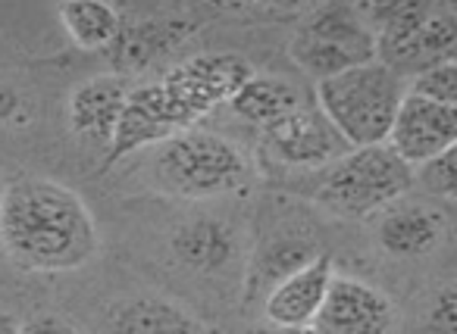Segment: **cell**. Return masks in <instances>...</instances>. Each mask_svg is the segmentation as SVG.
<instances>
[{
	"mask_svg": "<svg viewBox=\"0 0 457 334\" xmlns=\"http://www.w3.org/2000/svg\"><path fill=\"white\" fill-rule=\"evenodd\" d=\"M0 247L20 269L72 272L101 250L95 216L63 182L20 175L0 191Z\"/></svg>",
	"mask_w": 457,
	"mask_h": 334,
	"instance_id": "obj_1",
	"label": "cell"
},
{
	"mask_svg": "<svg viewBox=\"0 0 457 334\" xmlns=\"http://www.w3.org/2000/svg\"><path fill=\"white\" fill-rule=\"evenodd\" d=\"M370 32L376 35V60L401 78L429 66L454 63L457 16L445 4L432 0H395L357 7Z\"/></svg>",
	"mask_w": 457,
	"mask_h": 334,
	"instance_id": "obj_2",
	"label": "cell"
},
{
	"mask_svg": "<svg viewBox=\"0 0 457 334\" xmlns=\"http://www.w3.org/2000/svg\"><path fill=\"white\" fill-rule=\"evenodd\" d=\"M404 94V78L373 60L317 82V110L351 151L376 147L386 144Z\"/></svg>",
	"mask_w": 457,
	"mask_h": 334,
	"instance_id": "obj_3",
	"label": "cell"
},
{
	"mask_svg": "<svg viewBox=\"0 0 457 334\" xmlns=\"http://www.w3.org/2000/svg\"><path fill=\"white\" fill-rule=\"evenodd\" d=\"M151 175L163 194L207 200L248 184L251 163L242 147L226 134L185 128L157 144Z\"/></svg>",
	"mask_w": 457,
	"mask_h": 334,
	"instance_id": "obj_4",
	"label": "cell"
},
{
	"mask_svg": "<svg viewBox=\"0 0 457 334\" xmlns=\"http://www.w3.org/2000/svg\"><path fill=\"white\" fill-rule=\"evenodd\" d=\"M413 191V169L401 163L388 144L354 147L329 163L317 188V207L338 219H367Z\"/></svg>",
	"mask_w": 457,
	"mask_h": 334,
	"instance_id": "obj_5",
	"label": "cell"
},
{
	"mask_svg": "<svg viewBox=\"0 0 457 334\" xmlns=\"http://www.w3.org/2000/svg\"><path fill=\"white\" fill-rule=\"evenodd\" d=\"M292 60L313 82L342 76L376 60V35L348 4H326L307 13L288 47Z\"/></svg>",
	"mask_w": 457,
	"mask_h": 334,
	"instance_id": "obj_6",
	"label": "cell"
},
{
	"mask_svg": "<svg viewBox=\"0 0 457 334\" xmlns=\"http://www.w3.org/2000/svg\"><path fill=\"white\" fill-rule=\"evenodd\" d=\"M251 76H254V69L238 53H204V57H188L179 66H172L157 85L179 126L191 128L210 110L232 101L236 91Z\"/></svg>",
	"mask_w": 457,
	"mask_h": 334,
	"instance_id": "obj_7",
	"label": "cell"
},
{
	"mask_svg": "<svg viewBox=\"0 0 457 334\" xmlns=\"http://www.w3.org/2000/svg\"><path fill=\"white\" fill-rule=\"evenodd\" d=\"M395 303L379 288L351 275H332L326 300L313 319V334H392Z\"/></svg>",
	"mask_w": 457,
	"mask_h": 334,
	"instance_id": "obj_8",
	"label": "cell"
},
{
	"mask_svg": "<svg viewBox=\"0 0 457 334\" xmlns=\"http://www.w3.org/2000/svg\"><path fill=\"white\" fill-rule=\"evenodd\" d=\"M386 144L392 147L401 163L413 169L457 144V110L404 94Z\"/></svg>",
	"mask_w": 457,
	"mask_h": 334,
	"instance_id": "obj_9",
	"label": "cell"
},
{
	"mask_svg": "<svg viewBox=\"0 0 457 334\" xmlns=\"http://www.w3.org/2000/svg\"><path fill=\"white\" fill-rule=\"evenodd\" d=\"M263 147L286 166H329L351 151L317 107H301L292 116L261 128Z\"/></svg>",
	"mask_w": 457,
	"mask_h": 334,
	"instance_id": "obj_10",
	"label": "cell"
},
{
	"mask_svg": "<svg viewBox=\"0 0 457 334\" xmlns=\"http://www.w3.org/2000/svg\"><path fill=\"white\" fill-rule=\"evenodd\" d=\"M195 32H197V22L182 20V16H157V20L122 22L113 45L104 53H107L113 76L132 82V76H141V72L151 69L157 60L170 57V53L176 51V47H182Z\"/></svg>",
	"mask_w": 457,
	"mask_h": 334,
	"instance_id": "obj_11",
	"label": "cell"
},
{
	"mask_svg": "<svg viewBox=\"0 0 457 334\" xmlns=\"http://www.w3.org/2000/svg\"><path fill=\"white\" fill-rule=\"evenodd\" d=\"M176 132H185L179 119L172 116L170 103H166L160 85H138L129 91L126 107H122L116 128L107 141V157H104V169L116 166L122 157L141 151V147H157Z\"/></svg>",
	"mask_w": 457,
	"mask_h": 334,
	"instance_id": "obj_12",
	"label": "cell"
},
{
	"mask_svg": "<svg viewBox=\"0 0 457 334\" xmlns=\"http://www.w3.org/2000/svg\"><path fill=\"white\" fill-rule=\"evenodd\" d=\"M336 275V263L326 250H320L307 265L279 281L263 297V319L276 328H311L320 306L326 300V290Z\"/></svg>",
	"mask_w": 457,
	"mask_h": 334,
	"instance_id": "obj_13",
	"label": "cell"
},
{
	"mask_svg": "<svg viewBox=\"0 0 457 334\" xmlns=\"http://www.w3.org/2000/svg\"><path fill=\"white\" fill-rule=\"evenodd\" d=\"M448 228V216L438 203L398 200L376 219V244L388 257H426L436 250Z\"/></svg>",
	"mask_w": 457,
	"mask_h": 334,
	"instance_id": "obj_14",
	"label": "cell"
},
{
	"mask_svg": "<svg viewBox=\"0 0 457 334\" xmlns=\"http://www.w3.org/2000/svg\"><path fill=\"white\" fill-rule=\"evenodd\" d=\"M129 91H132V82L113 76V72L76 85L70 94V103H66L70 132L82 141L107 144L116 128V119H120L122 107H126Z\"/></svg>",
	"mask_w": 457,
	"mask_h": 334,
	"instance_id": "obj_15",
	"label": "cell"
},
{
	"mask_svg": "<svg viewBox=\"0 0 457 334\" xmlns=\"http://www.w3.org/2000/svg\"><path fill=\"white\" fill-rule=\"evenodd\" d=\"M110 334H201L197 319L170 297H129L107 309Z\"/></svg>",
	"mask_w": 457,
	"mask_h": 334,
	"instance_id": "obj_16",
	"label": "cell"
},
{
	"mask_svg": "<svg viewBox=\"0 0 457 334\" xmlns=\"http://www.w3.org/2000/svg\"><path fill=\"white\" fill-rule=\"evenodd\" d=\"M320 253V247L298 234H276L270 238L251 259V269L245 275V303H254L270 294L279 281H286L292 272L307 265Z\"/></svg>",
	"mask_w": 457,
	"mask_h": 334,
	"instance_id": "obj_17",
	"label": "cell"
},
{
	"mask_svg": "<svg viewBox=\"0 0 457 334\" xmlns=\"http://www.w3.org/2000/svg\"><path fill=\"white\" fill-rule=\"evenodd\" d=\"M172 257L191 272H222L236 257V234L220 219H191L176 228L170 240Z\"/></svg>",
	"mask_w": 457,
	"mask_h": 334,
	"instance_id": "obj_18",
	"label": "cell"
},
{
	"mask_svg": "<svg viewBox=\"0 0 457 334\" xmlns=\"http://www.w3.org/2000/svg\"><path fill=\"white\" fill-rule=\"evenodd\" d=\"M228 103H232L236 116H242L245 122L267 128V126H273V122L292 116L295 110L304 107V97H301V91L295 88L292 82H286V78L257 76L254 72V76L236 91V97Z\"/></svg>",
	"mask_w": 457,
	"mask_h": 334,
	"instance_id": "obj_19",
	"label": "cell"
},
{
	"mask_svg": "<svg viewBox=\"0 0 457 334\" xmlns=\"http://www.w3.org/2000/svg\"><path fill=\"white\" fill-rule=\"evenodd\" d=\"M57 20L63 26V32L70 35V41L79 51H107L113 45L116 32L122 29V16L110 4H97V0H70L60 4Z\"/></svg>",
	"mask_w": 457,
	"mask_h": 334,
	"instance_id": "obj_20",
	"label": "cell"
},
{
	"mask_svg": "<svg viewBox=\"0 0 457 334\" xmlns=\"http://www.w3.org/2000/svg\"><path fill=\"white\" fill-rule=\"evenodd\" d=\"M454 147L438 157L426 159V163L413 166V188H420L432 200L451 203L457 194V163H454Z\"/></svg>",
	"mask_w": 457,
	"mask_h": 334,
	"instance_id": "obj_21",
	"label": "cell"
},
{
	"mask_svg": "<svg viewBox=\"0 0 457 334\" xmlns=\"http://www.w3.org/2000/svg\"><path fill=\"white\" fill-rule=\"evenodd\" d=\"M407 94L457 110V63L429 66V69L417 72L411 88H407Z\"/></svg>",
	"mask_w": 457,
	"mask_h": 334,
	"instance_id": "obj_22",
	"label": "cell"
},
{
	"mask_svg": "<svg viewBox=\"0 0 457 334\" xmlns=\"http://www.w3.org/2000/svg\"><path fill=\"white\" fill-rule=\"evenodd\" d=\"M454 300H457V290L445 288L436 294L432 300V309L423 322V334H457V309H454Z\"/></svg>",
	"mask_w": 457,
	"mask_h": 334,
	"instance_id": "obj_23",
	"label": "cell"
},
{
	"mask_svg": "<svg viewBox=\"0 0 457 334\" xmlns=\"http://www.w3.org/2000/svg\"><path fill=\"white\" fill-rule=\"evenodd\" d=\"M32 119V107L29 101L13 88V85L0 82V126H26Z\"/></svg>",
	"mask_w": 457,
	"mask_h": 334,
	"instance_id": "obj_24",
	"label": "cell"
},
{
	"mask_svg": "<svg viewBox=\"0 0 457 334\" xmlns=\"http://www.w3.org/2000/svg\"><path fill=\"white\" fill-rule=\"evenodd\" d=\"M20 334H79V331L66 319H60V315L45 313V315H35V319L22 322Z\"/></svg>",
	"mask_w": 457,
	"mask_h": 334,
	"instance_id": "obj_25",
	"label": "cell"
},
{
	"mask_svg": "<svg viewBox=\"0 0 457 334\" xmlns=\"http://www.w3.org/2000/svg\"><path fill=\"white\" fill-rule=\"evenodd\" d=\"M245 334H313L311 328H276V325H261V328H251Z\"/></svg>",
	"mask_w": 457,
	"mask_h": 334,
	"instance_id": "obj_26",
	"label": "cell"
},
{
	"mask_svg": "<svg viewBox=\"0 0 457 334\" xmlns=\"http://www.w3.org/2000/svg\"><path fill=\"white\" fill-rule=\"evenodd\" d=\"M0 334H20V322L13 315L0 313Z\"/></svg>",
	"mask_w": 457,
	"mask_h": 334,
	"instance_id": "obj_27",
	"label": "cell"
},
{
	"mask_svg": "<svg viewBox=\"0 0 457 334\" xmlns=\"http://www.w3.org/2000/svg\"><path fill=\"white\" fill-rule=\"evenodd\" d=\"M0 191H4V182H0Z\"/></svg>",
	"mask_w": 457,
	"mask_h": 334,
	"instance_id": "obj_28",
	"label": "cell"
}]
</instances>
